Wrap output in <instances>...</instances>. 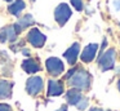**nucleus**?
<instances>
[{
    "mask_svg": "<svg viewBox=\"0 0 120 111\" xmlns=\"http://www.w3.org/2000/svg\"><path fill=\"white\" fill-rule=\"evenodd\" d=\"M92 83V76L88 71L83 69H75L74 74L68 77V84L79 90H86L89 89Z\"/></svg>",
    "mask_w": 120,
    "mask_h": 111,
    "instance_id": "f257e3e1",
    "label": "nucleus"
},
{
    "mask_svg": "<svg viewBox=\"0 0 120 111\" xmlns=\"http://www.w3.org/2000/svg\"><path fill=\"white\" fill-rule=\"evenodd\" d=\"M115 57H116V52L115 49H109L105 53H102V56L98 59L99 69L102 71H109V70L114 69L115 66Z\"/></svg>",
    "mask_w": 120,
    "mask_h": 111,
    "instance_id": "f03ea898",
    "label": "nucleus"
},
{
    "mask_svg": "<svg viewBox=\"0 0 120 111\" xmlns=\"http://www.w3.org/2000/svg\"><path fill=\"white\" fill-rule=\"evenodd\" d=\"M71 14H72V12H71L70 7H68L67 4H65V3L60 4L54 10V18H56V21H57V23L60 26L65 25V23L70 19Z\"/></svg>",
    "mask_w": 120,
    "mask_h": 111,
    "instance_id": "7ed1b4c3",
    "label": "nucleus"
},
{
    "mask_svg": "<svg viewBox=\"0 0 120 111\" xmlns=\"http://www.w3.org/2000/svg\"><path fill=\"white\" fill-rule=\"evenodd\" d=\"M45 67H47V71L52 76H58L65 70L63 62L60 58H57V57H50V58H48L47 62H45Z\"/></svg>",
    "mask_w": 120,
    "mask_h": 111,
    "instance_id": "20e7f679",
    "label": "nucleus"
},
{
    "mask_svg": "<svg viewBox=\"0 0 120 111\" xmlns=\"http://www.w3.org/2000/svg\"><path fill=\"white\" fill-rule=\"evenodd\" d=\"M27 40H29V43L31 44L32 46H35V48H41L45 44L47 36H45L40 30H38V28H31V30L29 31V34H27Z\"/></svg>",
    "mask_w": 120,
    "mask_h": 111,
    "instance_id": "39448f33",
    "label": "nucleus"
},
{
    "mask_svg": "<svg viewBox=\"0 0 120 111\" xmlns=\"http://www.w3.org/2000/svg\"><path fill=\"white\" fill-rule=\"evenodd\" d=\"M43 79L40 76H31L26 81V90L30 96H38L43 90Z\"/></svg>",
    "mask_w": 120,
    "mask_h": 111,
    "instance_id": "423d86ee",
    "label": "nucleus"
},
{
    "mask_svg": "<svg viewBox=\"0 0 120 111\" xmlns=\"http://www.w3.org/2000/svg\"><path fill=\"white\" fill-rule=\"evenodd\" d=\"M97 52H98V45H97L96 43L88 44V45L83 49V52H81V56H80L81 61L85 62V63L92 62L94 59V57L97 56Z\"/></svg>",
    "mask_w": 120,
    "mask_h": 111,
    "instance_id": "0eeeda50",
    "label": "nucleus"
},
{
    "mask_svg": "<svg viewBox=\"0 0 120 111\" xmlns=\"http://www.w3.org/2000/svg\"><path fill=\"white\" fill-rule=\"evenodd\" d=\"M17 31L14 28V25L5 26L0 30V41L1 43H7V41H14L17 39Z\"/></svg>",
    "mask_w": 120,
    "mask_h": 111,
    "instance_id": "6e6552de",
    "label": "nucleus"
},
{
    "mask_svg": "<svg viewBox=\"0 0 120 111\" xmlns=\"http://www.w3.org/2000/svg\"><path fill=\"white\" fill-rule=\"evenodd\" d=\"M63 92H65V87H63L62 81L52 80V79L48 81V96L57 97V96H61Z\"/></svg>",
    "mask_w": 120,
    "mask_h": 111,
    "instance_id": "1a4fd4ad",
    "label": "nucleus"
},
{
    "mask_svg": "<svg viewBox=\"0 0 120 111\" xmlns=\"http://www.w3.org/2000/svg\"><path fill=\"white\" fill-rule=\"evenodd\" d=\"M79 52H80V45H79V43H74L72 45L63 53V57L67 59V62L70 65H75L76 59H78V56H79Z\"/></svg>",
    "mask_w": 120,
    "mask_h": 111,
    "instance_id": "9d476101",
    "label": "nucleus"
},
{
    "mask_svg": "<svg viewBox=\"0 0 120 111\" xmlns=\"http://www.w3.org/2000/svg\"><path fill=\"white\" fill-rule=\"evenodd\" d=\"M22 69L27 72V74H35V72L40 71V65L35 58H27L22 62Z\"/></svg>",
    "mask_w": 120,
    "mask_h": 111,
    "instance_id": "9b49d317",
    "label": "nucleus"
},
{
    "mask_svg": "<svg viewBox=\"0 0 120 111\" xmlns=\"http://www.w3.org/2000/svg\"><path fill=\"white\" fill-rule=\"evenodd\" d=\"M12 89H13V83L0 79V100H7L11 97Z\"/></svg>",
    "mask_w": 120,
    "mask_h": 111,
    "instance_id": "f8f14e48",
    "label": "nucleus"
},
{
    "mask_svg": "<svg viewBox=\"0 0 120 111\" xmlns=\"http://www.w3.org/2000/svg\"><path fill=\"white\" fill-rule=\"evenodd\" d=\"M34 23V17L31 14H25L23 17H21L18 19V22L14 23V28H16L17 34H19L21 31H23L26 27H29L30 25Z\"/></svg>",
    "mask_w": 120,
    "mask_h": 111,
    "instance_id": "ddd939ff",
    "label": "nucleus"
},
{
    "mask_svg": "<svg viewBox=\"0 0 120 111\" xmlns=\"http://www.w3.org/2000/svg\"><path fill=\"white\" fill-rule=\"evenodd\" d=\"M83 93H81V90L79 89H75V88H72V89H70L67 93H66V101H67L70 105L72 106H76L79 103V101L83 98Z\"/></svg>",
    "mask_w": 120,
    "mask_h": 111,
    "instance_id": "4468645a",
    "label": "nucleus"
},
{
    "mask_svg": "<svg viewBox=\"0 0 120 111\" xmlns=\"http://www.w3.org/2000/svg\"><path fill=\"white\" fill-rule=\"evenodd\" d=\"M25 7H26V4H25L23 0H16V1L12 3L8 7V10H9V13L13 14V15H19L21 12L25 9Z\"/></svg>",
    "mask_w": 120,
    "mask_h": 111,
    "instance_id": "2eb2a0df",
    "label": "nucleus"
},
{
    "mask_svg": "<svg viewBox=\"0 0 120 111\" xmlns=\"http://www.w3.org/2000/svg\"><path fill=\"white\" fill-rule=\"evenodd\" d=\"M88 105H89V100L86 97H83L80 101H79V103L76 105V107H78V110H85L86 107H88Z\"/></svg>",
    "mask_w": 120,
    "mask_h": 111,
    "instance_id": "dca6fc26",
    "label": "nucleus"
},
{
    "mask_svg": "<svg viewBox=\"0 0 120 111\" xmlns=\"http://www.w3.org/2000/svg\"><path fill=\"white\" fill-rule=\"evenodd\" d=\"M72 7L75 8L76 10H81L83 9V0H70Z\"/></svg>",
    "mask_w": 120,
    "mask_h": 111,
    "instance_id": "f3484780",
    "label": "nucleus"
},
{
    "mask_svg": "<svg viewBox=\"0 0 120 111\" xmlns=\"http://www.w3.org/2000/svg\"><path fill=\"white\" fill-rule=\"evenodd\" d=\"M0 111H13V108L7 103H0Z\"/></svg>",
    "mask_w": 120,
    "mask_h": 111,
    "instance_id": "a211bd4d",
    "label": "nucleus"
},
{
    "mask_svg": "<svg viewBox=\"0 0 120 111\" xmlns=\"http://www.w3.org/2000/svg\"><path fill=\"white\" fill-rule=\"evenodd\" d=\"M114 8L117 10V12L120 10V0H115L114 1Z\"/></svg>",
    "mask_w": 120,
    "mask_h": 111,
    "instance_id": "6ab92c4d",
    "label": "nucleus"
},
{
    "mask_svg": "<svg viewBox=\"0 0 120 111\" xmlns=\"http://www.w3.org/2000/svg\"><path fill=\"white\" fill-rule=\"evenodd\" d=\"M89 111H109V110H103V108H99V107H92Z\"/></svg>",
    "mask_w": 120,
    "mask_h": 111,
    "instance_id": "aec40b11",
    "label": "nucleus"
},
{
    "mask_svg": "<svg viewBox=\"0 0 120 111\" xmlns=\"http://www.w3.org/2000/svg\"><path fill=\"white\" fill-rule=\"evenodd\" d=\"M57 111H67V106H66V105H63V106H61V107L60 108H58V110Z\"/></svg>",
    "mask_w": 120,
    "mask_h": 111,
    "instance_id": "412c9836",
    "label": "nucleus"
},
{
    "mask_svg": "<svg viewBox=\"0 0 120 111\" xmlns=\"http://www.w3.org/2000/svg\"><path fill=\"white\" fill-rule=\"evenodd\" d=\"M117 89H119V92H120V79H119V81H117Z\"/></svg>",
    "mask_w": 120,
    "mask_h": 111,
    "instance_id": "4be33fe9",
    "label": "nucleus"
},
{
    "mask_svg": "<svg viewBox=\"0 0 120 111\" xmlns=\"http://www.w3.org/2000/svg\"><path fill=\"white\" fill-rule=\"evenodd\" d=\"M5 1H8V3H11V1H12V0H5Z\"/></svg>",
    "mask_w": 120,
    "mask_h": 111,
    "instance_id": "5701e85b",
    "label": "nucleus"
}]
</instances>
